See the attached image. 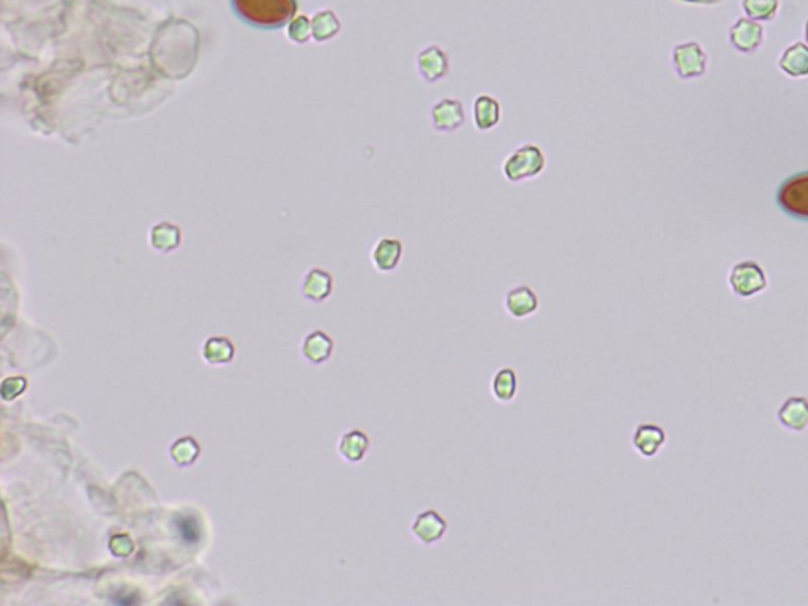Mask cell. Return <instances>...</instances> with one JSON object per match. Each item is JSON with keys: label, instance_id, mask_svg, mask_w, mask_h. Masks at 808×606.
Returning a JSON list of instances; mask_svg holds the SVG:
<instances>
[{"label": "cell", "instance_id": "6da1fadb", "mask_svg": "<svg viewBox=\"0 0 808 606\" xmlns=\"http://www.w3.org/2000/svg\"><path fill=\"white\" fill-rule=\"evenodd\" d=\"M234 15L248 24L262 30H275L291 23L296 16V0H231Z\"/></svg>", "mask_w": 808, "mask_h": 606}, {"label": "cell", "instance_id": "7a4b0ae2", "mask_svg": "<svg viewBox=\"0 0 808 606\" xmlns=\"http://www.w3.org/2000/svg\"><path fill=\"white\" fill-rule=\"evenodd\" d=\"M547 168V155L537 144H523L502 163V174L512 184L535 179Z\"/></svg>", "mask_w": 808, "mask_h": 606}, {"label": "cell", "instance_id": "3957f363", "mask_svg": "<svg viewBox=\"0 0 808 606\" xmlns=\"http://www.w3.org/2000/svg\"><path fill=\"white\" fill-rule=\"evenodd\" d=\"M447 532H449V523L438 510L434 509L417 513L409 526V534L412 535V539L422 547L438 545L446 539Z\"/></svg>", "mask_w": 808, "mask_h": 606}, {"label": "cell", "instance_id": "277c9868", "mask_svg": "<svg viewBox=\"0 0 808 606\" xmlns=\"http://www.w3.org/2000/svg\"><path fill=\"white\" fill-rule=\"evenodd\" d=\"M779 204L791 217L808 220V173L786 180L780 187Z\"/></svg>", "mask_w": 808, "mask_h": 606}, {"label": "cell", "instance_id": "5b68a950", "mask_svg": "<svg viewBox=\"0 0 808 606\" xmlns=\"http://www.w3.org/2000/svg\"><path fill=\"white\" fill-rule=\"evenodd\" d=\"M431 127L438 133H455L466 124V111L458 98H441L430 109Z\"/></svg>", "mask_w": 808, "mask_h": 606}, {"label": "cell", "instance_id": "8992f818", "mask_svg": "<svg viewBox=\"0 0 808 606\" xmlns=\"http://www.w3.org/2000/svg\"><path fill=\"white\" fill-rule=\"evenodd\" d=\"M417 72L428 84H436L446 79L450 73L449 54L439 45L423 48L416 57Z\"/></svg>", "mask_w": 808, "mask_h": 606}, {"label": "cell", "instance_id": "52a82bcc", "mask_svg": "<svg viewBox=\"0 0 808 606\" xmlns=\"http://www.w3.org/2000/svg\"><path fill=\"white\" fill-rule=\"evenodd\" d=\"M730 285L737 296L752 297L766 288V275L756 262H739L731 270Z\"/></svg>", "mask_w": 808, "mask_h": 606}, {"label": "cell", "instance_id": "ba28073f", "mask_svg": "<svg viewBox=\"0 0 808 606\" xmlns=\"http://www.w3.org/2000/svg\"><path fill=\"white\" fill-rule=\"evenodd\" d=\"M504 308L510 318L521 321V319L531 318L539 311L540 299L531 286H513L505 294Z\"/></svg>", "mask_w": 808, "mask_h": 606}, {"label": "cell", "instance_id": "9c48e42d", "mask_svg": "<svg viewBox=\"0 0 808 606\" xmlns=\"http://www.w3.org/2000/svg\"><path fill=\"white\" fill-rule=\"evenodd\" d=\"M665 442V430L655 423H640L632 434L633 449L643 458L657 457Z\"/></svg>", "mask_w": 808, "mask_h": 606}, {"label": "cell", "instance_id": "30bf717a", "mask_svg": "<svg viewBox=\"0 0 808 606\" xmlns=\"http://www.w3.org/2000/svg\"><path fill=\"white\" fill-rule=\"evenodd\" d=\"M403 253V242L400 239H397V237H382L371 251V261H373L375 269L381 274H392L400 267Z\"/></svg>", "mask_w": 808, "mask_h": 606}, {"label": "cell", "instance_id": "8fae6325", "mask_svg": "<svg viewBox=\"0 0 808 606\" xmlns=\"http://www.w3.org/2000/svg\"><path fill=\"white\" fill-rule=\"evenodd\" d=\"M472 119L479 131H491L502 119V106L498 98L490 94L477 95L472 103Z\"/></svg>", "mask_w": 808, "mask_h": 606}, {"label": "cell", "instance_id": "7c38bea8", "mask_svg": "<svg viewBox=\"0 0 808 606\" xmlns=\"http://www.w3.org/2000/svg\"><path fill=\"white\" fill-rule=\"evenodd\" d=\"M674 67L681 78L700 76L706 70V57L695 43L678 46L674 49Z\"/></svg>", "mask_w": 808, "mask_h": 606}, {"label": "cell", "instance_id": "4fadbf2b", "mask_svg": "<svg viewBox=\"0 0 808 606\" xmlns=\"http://www.w3.org/2000/svg\"><path fill=\"white\" fill-rule=\"evenodd\" d=\"M780 425L786 430L805 431L808 428V398L791 397L780 406L777 412Z\"/></svg>", "mask_w": 808, "mask_h": 606}, {"label": "cell", "instance_id": "5bb4252c", "mask_svg": "<svg viewBox=\"0 0 808 606\" xmlns=\"http://www.w3.org/2000/svg\"><path fill=\"white\" fill-rule=\"evenodd\" d=\"M371 442L368 434L362 430H349L338 441V453L343 460L356 464L365 460Z\"/></svg>", "mask_w": 808, "mask_h": 606}, {"label": "cell", "instance_id": "9a60e30c", "mask_svg": "<svg viewBox=\"0 0 808 606\" xmlns=\"http://www.w3.org/2000/svg\"><path fill=\"white\" fill-rule=\"evenodd\" d=\"M491 395L499 404H510L518 395V375L515 368L501 367L490 384Z\"/></svg>", "mask_w": 808, "mask_h": 606}, {"label": "cell", "instance_id": "2e32d148", "mask_svg": "<svg viewBox=\"0 0 808 606\" xmlns=\"http://www.w3.org/2000/svg\"><path fill=\"white\" fill-rule=\"evenodd\" d=\"M303 356L311 363H326L333 354V341L324 332H313L305 338L302 345Z\"/></svg>", "mask_w": 808, "mask_h": 606}, {"label": "cell", "instance_id": "e0dca14e", "mask_svg": "<svg viewBox=\"0 0 808 606\" xmlns=\"http://www.w3.org/2000/svg\"><path fill=\"white\" fill-rule=\"evenodd\" d=\"M202 356L210 365H225L234 357V346L228 338H210L202 349Z\"/></svg>", "mask_w": 808, "mask_h": 606}, {"label": "cell", "instance_id": "ac0fdd59", "mask_svg": "<svg viewBox=\"0 0 808 606\" xmlns=\"http://www.w3.org/2000/svg\"><path fill=\"white\" fill-rule=\"evenodd\" d=\"M780 67L791 76L808 75V49L804 45L788 49L780 60Z\"/></svg>", "mask_w": 808, "mask_h": 606}, {"label": "cell", "instance_id": "d6986e66", "mask_svg": "<svg viewBox=\"0 0 808 606\" xmlns=\"http://www.w3.org/2000/svg\"><path fill=\"white\" fill-rule=\"evenodd\" d=\"M731 40L741 51H753L761 42V29L755 24L741 21L731 34Z\"/></svg>", "mask_w": 808, "mask_h": 606}, {"label": "cell", "instance_id": "ffe728a7", "mask_svg": "<svg viewBox=\"0 0 808 606\" xmlns=\"http://www.w3.org/2000/svg\"><path fill=\"white\" fill-rule=\"evenodd\" d=\"M199 455V446L193 438H182L171 447V457L179 466L195 463Z\"/></svg>", "mask_w": 808, "mask_h": 606}, {"label": "cell", "instance_id": "44dd1931", "mask_svg": "<svg viewBox=\"0 0 808 606\" xmlns=\"http://www.w3.org/2000/svg\"><path fill=\"white\" fill-rule=\"evenodd\" d=\"M177 534L187 545H196L201 540L198 520L191 515H179L176 520Z\"/></svg>", "mask_w": 808, "mask_h": 606}, {"label": "cell", "instance_id": "7402d4cb", "mask_svg": "<svg viewBox=\"0 0 808 606\" xmlns=\"http://www.w3.org/2000/svg\"><path fill=\"white\" fill-rule=\"evenodd\" d=\"M330 289H332V280H330V275L321 274V272H318V274H315V278L311 280V299H326V297L330 296Z\"/></svg>", "mask_w": 808, "mask_h": 606}, {"label": "cell", "instance_id": "603a6c76", "mask_svg": "<svg viewBox=\"0 0 808 606\" xmlns=\"http://www.w3.org/2000/svg\"><path fill=\"white\" fill-rule=\"evenodd\" d=\"M747 10L755 18H769L775 10V0H747Z\"/></svg>", "mask_w": 808, "mask_h": 606}, {"label": "cell", "instance_id": "cb8c5ba5", "mask_svg": "<svg viewBox=\"0 0 808 606\" xmlns=\"http://www.w3.org/2000/svg\"><path fill=\"white\" fill-rule=\"evenodd\" d=\"M689 2H706V0H689Z\"/></svg>", "mask_w": 808, "mask_h": 606}, {"label": "cell", "instance_id": "d4e9b609", "mask_svg": "<svg viewBox=\"0 0 808 606\" xmlns=\"http://www.w3.org/2000/svg\"><path fill=\"white\" fill-rule=\"evenodd\" d=\"M807 37H808V29H807Z\"/></svg>", "mask_w": 808, "mask_h": 606}]
</instances>
